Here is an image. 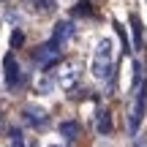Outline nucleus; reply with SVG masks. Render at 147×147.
Instances as JSON below:
<instances>
[{"label":"nucleus","mask_w":147,"mask_h":147,"mask_svg":"<svg viewBox=\"0 0 147 147\" xmlns=\"http://www.w3.org/2000/svg\"><path fill=\"white\" fill-rule=\"evenodd\" d=\"M90 74L98 82H106L115 74V41L112 38H101L93 47V60H90Z\"/></svg>","instance_id":"1"},{"label":"nucleus","mask_w":147,"mask_h":147,"mask_svg":"<svg viewBox=\"0 0 147 147\" xmlns=\"http://www.w3.org/2000/svg\"><path fill=\"white\" fill-rule=\"evenodd\" d=\"M144 115H147V79L134 90V104L128 106V134L136 136L139 128L144 123Z\"/></svg>","instance_id":"2"},{"label":"nucleus","mask_w":147,"mask_h":147,"mask_svg":"<svg viewBox=\"0 0 147 147\" xmlns=\"http://www.w3.org/2000/svg\"><path fill=\"white\" fill-rule=\"evenodd\" d=\"M55 82H57V87H63V90H71L74 84L79 82V65L76 63H71V60H65V63H57L55 65Z\"/></svg>","instance_id":"3"},{"label":"nucleus","mask_w":147,"mask_h":147,"mask_svg":"<svg viewBox=\"0 0 147 147\" xmlns=\"http://www.w3.org/2000/svg\"><path fill=\"white\" fill-rule=\"evenodd\" d=\"M57 57H60V44L57 41H47L33 52V60H36L38 68H47V65H57Z\"/></svg>","instance_id":"4"},{"label":"nucleus","mask_w":147,"mask_h":147,"mask_svg":"<svg viewBox=\"0 0 147 147\" xmlns=\"http://www.w3.org/2000/svg\"><path fill=\"white\" fill-rule=\"evenodd\" d=\"M3 71H5V84H8V87H19L22 84V68H19V63H16V57L14 55H5L3 57Z\"/></svg>","instance_id":"5"},{"label":"nucleus","mask_w":147,"mask_h":147,"mask_svg":"<svg viewBox=\"0 0 147 147\" xmlns=\"http://www.w3.org/2000/svg\"><path fill=\"white\" fill-rule=\"evenodd\" d=\"M71 36H74V22H71V19H63V22H57V25H55L52 41H57V44H65Z\"/></svg>","instance_id":"6"},{"label":"nucleus","mask_w":147,"mask_h":147,"mask_svg":"<svg viewBox=\"0 0 147 147\" xmlns=\"http://www.w3.org/2000/svg\"><path fill=\"white\" fill-rule=\"evenodd\" d=\"M25 120L33 123V125H44L49 120V115L44 109H38V106H25Z\"/></svg>","instance_id":"7"},{"label":"nucleus","mask_w":147,"mask_h":147,"mask_svg":"<svg viewBox=\"0 0 147 147\" xmlns=\"http://www.w3.org/2000/svg\"><path fill=\"white\" fill-rule=\"evenodd\" d=\"M52 84H57L55 82V76H47V74H38L36 76V82H33V90H36V93H41V95H47V93H52Z\"/></svg>","instance_id":"8"},{"label":"nucleus","mask_w":147,"mask_h":147,"mask_svg":"<svg viewBox=\"0 0 147 147\" xmlns=\"http://www.w3.org/2000/svg\"><path fill=\"white\" fill-rule=\"evenodd\" d=\"M131 30H134V47L131 49H136V52H142V22H139V16L136 14H131Z\"/></svg>","instance_id":"9"},{"label":"nucleus","mask_w":147,"mask_h":147,"mask_svg":"<svg viewBox=\"0 0 147 147\" xmlns=\"http://www.w3.org/2000/svg\"><path fill=\"white\" fill-rule=\"evenodd\" d=\"M76 131H79V125L74 120H68V123H63V125H60V134H63L65 139H76Z\"/></svg>","instance_id":"10"},{"label":"nucleus","mask_w":147,"mask_h":147,"mask_svg":"<svg viewBox=\"0 0 147 147\" xmlns=\"http://www.w3.org/2000/svg\"><path fill=\"white\" fill-rule=\"evenodd\" d=\"M112 123H109V112H98V134H109Z\"/></svg>","instance_id":"11"},{"label":"nucleus","mask_w":147,"mask_h":147,"mask_svg":"<svg viewBox=\"0 0 147 147\" xmlns=\"http://www.w3.org/2000/svg\"><path fill=\"white\" fill-rule=\"evenodd\" d=\"M22 41H25V33L14 30V36H11V47H22Z\"/></svg>","instance_id":"12"},{"label":"nucleus","mask_w":147,"mask_h":147,"mask_svg":"<svg viewBox=\"0 0 147 147\" xmlns=\"http://www.w3.org/2000/svg\"><path fill=\"white\" fill-rule=\"evenodd\" d=\"M136 147H147V142H136Z\"/></svg>","instance_id":"13"}]
</instances>
